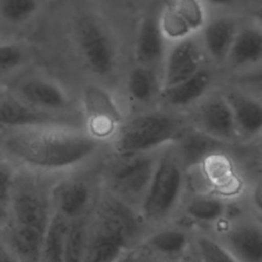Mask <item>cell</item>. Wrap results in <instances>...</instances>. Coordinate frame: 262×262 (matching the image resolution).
<instances>
[{
    "label": "cell",
    "instance_id": "1",
    "mask_svg": "<svg viewBox=\"0 0 262 262\" xmlns=\"http://www.w3.org/2000/svg\"><path fill=\"white\" fill-rule=\"evenodd\" d=\"M2 147L24 170L51 176L87 166L108 150L83 126L62 123L8 130Z\"/></svg>",
    "mask_w": 262,
    "mask_h": 262
},
{
    "label": "cell",
    "instance_id": "2",
    "mask_svg": "<svg viewBox=\"0 0 262 262\" xmlns=\"http://www.w3.org/2000/svg\"><path fill=\"white\" fill-rule=\"evenodd\" d=\"M147 233L136 209L99 188L88 216L84 262H124Z\"/></svg>",
    "mask_w": 262,
    "mask_h": 262
},
{
    "label": "cell",
    "instance_id": "3",
    "mask_svg": "<svg viewBox=\"0 0 262 262\" xmlns=\"http://www.w3.org/2000/svg\"><path fill=\"white\" fill-rule=\"evenodd\" d=\"M188 187V172L173 144L163 147L138 208L148 232L174 220Z\"/></svg>",
    "mask_w": 262,
    "mask_h": 262
},
{
    "label": "cell",
    "instance_id": "4",
    "mask_svg": "<svg viewBox=\"0 0 262 262\" xmlns=\"http://www.w3.org/2000/svg\"><path fill=\"white\" fill-rule=\"evenodd\" d=\"M187 125L184 114L159 105L127 114L108 149L118 154L160 149L173 143Z\"/></svg>",
    "mask_w": 262,
    "mask_h": 262
},
{
    "label": "cell",
    "instance_id": "5",
    "mask_svg": "<svg viewBox=\"0 0 262 262\" xmlns=\"http://www.w3.org/2000/svg\"><path fill=\"white\" fill-rule=\"evenodd\" d=\"M162 148L135 154L108 149L98 161L100 188L138 211Z\"/></svg>",
    "mask_w": 262,
    "mask_h": 262
},
{
    "label": "cell",
    "instance_id": "6",
    "mask_svg": "<svg viewBox=\"0 0 262 262\" xmlns=\"http://www.w3.org/2000/svg\"><path fill=\"white\" fill-rule=\"evenodd\" d=\"M233 147L209 154L188 172V185L192 189L218 195L226 201H243L252 183L239 167ZM258 181V180H257Z\"/></svg>",
    "mask_w": 262,
    "mask_h": 262
},
{
    "label": "cell",
    "instance_id": "7",
    "mask_svg": "<svg viewBox=\"0 0 262 262\" xmlns=\"http://www.w3.org/2000/svg\"><path fill=\"white\" fill-rule=\"evenodd\" d=\"M210 233L239 262H262V215L245 200L231 202L226 217Z\"/></svg>",
    "mask_w": 262,
    "mask_h": 262
},
{
    "label": "cell",
    "instance_id": "8",
    "mask_svg": "<svg viewBox=\"0 0 262 262\" xmlns=\"http://www.w3.org/2000/svg\"><path fill=\"white\" fill-rule=\"evenodd\" d=\"M99 159L54 180L50 191L53 212L70 221L89 216L100 187L97 172Z\"/></svg>",
    "mask_w": 262,
    "mask_h": 262
},
{
    "label": "cell",
    "instance_id": "9",
    "mask_svg": "<svg viewBox=\"0 0 262 262\" xmlns=\"http://www.w3.org/2000/svg\"><path fill=\"white\" fill-rule=\"evenodd\" d=\"M79 108L85 130L106 144L127 115L116 96L97 84H88L83 88Z\"/></svg>",
    "mask_w": 262,
    "mask_h": 262
},
{
    "label": "cell",
    "instance_id": "10",
    "mask_svg": "<svg viewBox=\"0 0 262 262\" xmlns=\"http://www.w3.org/2000/svg\"><path fill=\"white\" fill-rule=\"evenodd\" d=\"M184 116L187 124L199 132L228 146L239 145L232 113L222 91H209Z\"/></svg>",
    "mask_w": 262,
    "mask_h": 262
},
{
    "label": "cell",
    "instance_id": "11",
    "mask_svg": "<svg viewBox=\"0 0 262 262\" xmlns=\"http://www.w3.org/2000/svg\"><path fill=\"white\" fill-rule=\"evenodd\" d=\"M30 106L60 118L79 121L83 124L79 103L58 83L43 77L28 78L18 85L16 95Z\"/></svg>",
    "mask_w": 262,
    "mask_h": 262
},
{
    "label": "cell",
    "instance_id": "12",
    "mask_svg": "<svg viewBox=\"0 0 262 262\" xmlns=\"http://www.w3.org/2000/svg\"><path fill=\"white\" fill-rule=\"evenodd\" d=\"M76 36L89 70L100 77L110 75L117 62V51L107 30L96 18L84 16L77 23Z\"/></svg>",
    "mask_w": 262,
    "mask_h": 262
},
{
    "label": "cell",
    "instance_id": "13",
    "mask_svg": "<svg viewBox=\"0 0 262 262\" xmlns=\"http://www.w3.org/2000/svg\"><path fill=\"white\" fill-rule=\"evenodd\" d=\"M230 203L213 193L188 187L173 221L193 231L210 232L226 217Z\"/></svg>",
    "mask_w": 262,
    "mask_h": 262
},
{
    "label": "cell",
    "instance_id": "14",
    "mask_svg": "<svg viewBox=\"0 0 262 262\" xmlns=\"http://www.w3.org/2000/svg\"><path fill=\"white\" fill-rule=\"evenodd\" d=\"M158 18L165 39L172 42L191 38L207 21L202 0H173Z\"/></svg>",
    "mask_w": 262,
    "mask_h": 262
},
{
    "label": "cell",
    "instance_id": "15",
    "mask_svg": "<svg viewBox=\"0 0 262 262\" xmlns=\"http://www.w3.org/2000/svg\"><path fill=\"white\" fill-rule=\"evenodd\" d=\"M232 113L239 145L261 142L262 103L254 93L237 89L222 91Z\"/></svg>",
    "mask_w": 262,
    "mask_h": 262
},
{
    "label": "cell",
    "instance_id": "16",
    "mask_svg": "<svg viewBox=\"0 0 262 262\" xmlns=\"http://www.w3.org/2000/svg\"><path fill=\"white\" fill-rule=\"evenodd\" d=\"M163 61L161 90L190 78L202 69L201 46L191 38L173 42Z\"/></svg>",
    "mask_w": 262,
    "mask_h": 262
},
{
    "label": "cell",
    "instance_id": "17",
    "mask_svg": "<svg viewBox=\"0 0 262 262\" xmlns=\"http://www.w3.org/2000/svg\"><path fill=\"white\" fill-rule=\"evenodd\" d=\"M193 230L185 225L171 221L150 230L138 245L149 252L179 262L191 247Z\"/></svg>",
    "mask_w": 262,
    "mask_h": 262
},
{
    "label": "cell",
    "instance_id": "18",
    "mask_svg": "<svg viewBox=\"0 0 262 262\" xmlns=\"http://www.w3.org/2000/svg\"><path fill=\"white\" fill-rule=\"evenodd\" d=\"M211 83V73L202 68L190 78L162 89L158 105L184 114L210 91Z\"/></svg>",
    "mask_w": 262,
    "mask_h": 262
},
{
    "label": "cell",
    "instance_id": "19",
    "mask_svg": "<svg viewBox=\"0 0 262 262\" xmlns=\"http://www.w3.org/2000/svg\"><path fill=\"white\" fill-rule=\"evenodd\" d=\"M53 123L83 126V124L79 121L60 118L40 112L27 104L15 95H5L0 102V127L12 130Z\"/></svg>",
    "mask_w": 262,
    "mask_h": 262
},
{
    "label": "cell",
    "instance_id": "20",
    "mask_svg": "<svg viewBox=\"0 0 262 262\" xmlns=\"http://www.w3.org/2000/svg\"><path fill=\"white\" fill-rule=\"evenodd\" d=\"M161 80L150 68L137 64L128 74L126 95L131 110L128 114L158 106Z\"/></svg>",
    "mask_w": 262,
    "mask_h": 262
},
{
    "label": "cell",
    "instance_id": "21",
    "mask_svg": "<svg viewBox=\"0 0 262 262\" xmlns=\"http://www.w3.org/2000/svg\"><path fill=\"white\" fill-rule=\"evenodd\" d=\"M237 30L236 20L228 15L216 16L205 23L201 30L203 47L213 60H226Z\"/></svg>",
    "mask_w": 262,
    "mask_h": 262
},
{
    "label": "cell",
    "instance_id": "22",
    "mask_svg": "<svg viewBox=\"0 0 262 262\" xmlns=\"http://www.w3.org/2000/svg\"><path fill=\"white\" fill-rule=\"evenodd\" d=\"M165 42L159 18L152 15L145 16L139 25L135 41L134 55L137 64L150 69L157 67L165 57Z\"/></svg>",
    "mask_w": 262,
    "mask_h": 262
},
{
    "label": "cell",
    "instance_id": "23",
    "mask_svg": "<svg viewBox=\"0 0 262 262\" xmlns=\"http://www.w3.org/2000/svg\"><path fill=\"white\" fill-rule=\"evenodd\" d=\"M187 172L192 170L209 154L230 148L233 146L225 145L201 132L189 125L182 131L179 137L172 143Z\"/></svg>",
    "mask_w": 262,
    "mask_h": 262
},
{
    "label": "cell",
    "instance_id": "24",
    "mask_svg": "<svg viewBox=\"0 0 262 262\" xmlns=\"http://www.w3.org/2000/svg\"><path fill=\"white\" fill-rule=\"evenodd\" d=\"M262 57V33L257 26L238 28L225 61L236 69L255 66Z\"/></svg>",
    "mask_w": 262,
    "mask_h": 262
},
{
    "label": "cell",
    "instance_id": "25",
    "mask_svg": "<svg viewBox=\"0 0 262 262\" xmlns=\"http://www.w3.org/2000/svg\"><path fill=\"white\" fill-rule=\"evenodd\" d=\"M70 224V220L52 211L43 237L41 262H62Z\"/></svg>",
    "mask_w": 262,
    "mask_h": 262
},
{
    "label": "cell",
    "instance_id": "26",
    "mask_svg": "<svg viewBox=\"0 0 262 262\" xmlns=\"http://www.w3.org/2000/svg\"><path fill=\"white\" fill-rule=\"evenodd\" d=\"M191 248L200 262H239L208 231L194 230Z\"/></svg>",
    "mask_w": 262,
    "mask_h": 262
},
{
    "label": "cell",
    "instance_id": "27",
    "mask_svg": "<svg viewBox=\"0 0 262 262\" xmlns=\"http://www.w3.org/2000/svg\"><path fill=\"white\" fill-rule=\"evenodd\" d=\"M88 216L71 221L62 262H84L87 243Z\"/></svg>",
    "mask_w": 262,
    "mask_h": 262
},
{
    "label": "cell",
    "instance_id": "28",
    "mask_svg": "<svg viewBox=\"0 0 262 262\" xmlns=\"http://www.w3.org/2000/svg\"><path fill=\"white\" fill-rule=\"evenodd\" d=\"M38 0H0V16L11 25H18L37 11Z\"/></svg>",
    "mask_w": 262,
    "mask_h": 262
},
{
    "label": "cell",
    "instance_id": "29",
    "mask_svg": "<svg viewBox=\"0 0 262 262\" xmlns=\"http://www.w3.org/2000/svg\"><path fill=\"white\" fill-rule=\"evenodd\" d=\"M25 59L24 51L15 44H0V71H11L18 68Z\"/></svg>",
    "mask_w": 262,
    "mask_h": 262
},
{
    "label": "cell",
    "instance_id": "30",
    "mask_svg": "<svg viewBox=\"0 0 262 262\" xmlns=\"http://www.w3.org/2000/svg\"><path fill=\"white\" fill-rule=\"evenodd\" d=\"M14 180V175L10 169L0 165V202L9 205Z\"/></svg>",
    "mask_w": 262,
    "mask_h": 262
},
{
    "label": "cell",
    "instance_id": "31",
    "mask_svg": "<svg viewBox=\"0 0 262 262\" xmlns=\"http://www.w3.org/2000/svg\"><path fill=\"white\" fill-rule=\"evenodd\" d=\"M124 262H176L160 257L141 246H137L130 252Z\"/></svg>",
    "mask_w": 262,
    "mask_h": 262
},
{
    "label": "cell",
    "instance_id": "32",
    "mask_svg": "<svg viewBox=\"0 0 262 262\" xmlns=\"http://www.w3.org/2000/svg\"><path fill=\"white\" fill-rule=\"evenodd\" d=\"M0 262H20V260L9 246L0 243Z\"/></svg>",
    "mask_w": 262,
    "mask_h": 262
},
{
    "label": "cell",
    "instance_id": "33",
    "mask_svg": "<svg viewBox=\"0 0 262 262\" xmlns=\"http://www.w3.org/2000/svg\"><path fill=\"white\" fill-rule=\"evenodd\" d=\"M10 221L9 205L0 202V227L5 226Z\"/></svg>",
    "mask_w": 262,
    "mask_h": 262
},
{
    "label": "cell",
    "instance_id": "34",
    "mask_svg": "<svg viewBox=\"0 0 262 262\" xmlns=\"http://www.w3.org/2000/svg\"><path fill=\"white\" fill-rule=\"evenodd\" d=\"M179 262H200V260L198 259V257L195 256L192 248L190 247V249L187 251V253L179 260Z\"/></svg>",
    "mask_w": 262,
    "mask_h": 262
},
{
    "label": "cell",
    "instance_id": "35",
    "mask_svg": "<svg viewBox=\"0 0 262 262\" xmlns=\"http://www.w3.org/2000/svg\"><path fill=\"white\" fill-rule=\"evenodd\" d=\"M203 2H207L213 5H218V6H224V5H229L233 2V0H202Z\"/></svg>",
    "mask_w": 262,
    "mask_h": 262
},
{
    "label": "cell",
    "instance_id": "36",
    "mask_svg": "<svg viewBox=\"0 0 262 262\" xmlns=\"http://www.w3.org/2000/svg\"><path fill=\"white\" fill-rule=\"evenodd\" d=\"M6 94L4 93V91H3V89L0 87V102L2 101V99L4 98V96H5Z\"/></svg>",
    "mask_w": 262,
    "mask_h": 262
}]
</instances>
